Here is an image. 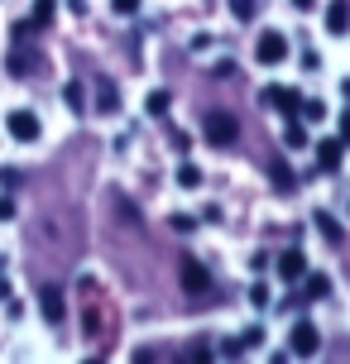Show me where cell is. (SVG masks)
Returning <instances> with one entry per match:
<instances>
[{
    "label": "cell",
    "instance_id": "6da1fadb",
    "mask_svg": "<svg viewBox=\"0 0 350 364\" xmlns=\"http://www.w3.org/2000/svg\"><path fill=\"white\" fill-rule=\"evenodd\" d=\"M202 134L211 139L216 149H230L240 139V120L230 115V110H206V120H202Z\"/></svg>",
    "mask_w": 350,
    "mask_h": 364
},
{
    "label": "cell",
    "instance_id": "7a4b0ae2",
    "mask_svg": "<svg viewBox=\"0 0 350 364\" xmlns=\"http://www.w3.org/2000/svg\"><path fill=\"white\" fill-rule=\"evenodd\" d=\"M322 350V331L302 316V321H293V336H288V355H297V360H307V355H317Z\"/></svg>",
    "mask_w": 350,
    "mask_h": 364
},
{
    "label": "cell",
    "instance_id": "3957f363",
    "mask_svg": "<svg viewBox=\"0 0 350 364\" xmlns=\"http://www.w3.org/2000/svg\"><path fill=\"white\" fill-rule=\"evenodd\" d=\"M255 58L264 63V68H274V63H283V58H288V38L278 34V29H264V34L255 38Z\"/></svg>",
    "mask_w": 350,
    "mask_h": 364
},
{
    "label": "cell",
    "instance_id": "277c9868",
    "mask_svg": "<svg viewBox=\"0 0 350 364\" xmlns=\"http://www.w3.org/2000/svg\"><path fill=\"white\" fill-rule=\"evenodd\" d=\"M5 129L15 134L19 144H34L38 134H43V125H38V115H34V110H10V120H5Z\"/></svg>",
    "mask_w": 350,
    "mask_h": 364
},
{
    "label": "cell",
    "instance_id": "5b68a950",
    "mask_svg": "<svg viewBox=\"0 0 350 364\" xmlns=\"http://www.w3.org/2000/svg\"><path fill=\"white\" fill-rule=\"evenodd\" d=\"M206 288H211V273L202 269V259H183V292L202 297Z\"/></svg>",
    "mask_w": 350,
    "mask_h": 364
},
{
    "label": "cell",
    "instance_id": "8992f818",
    "mask_svg": "<svg viewBox=\"0 0 350 364\" xmlns=\"http://www.w3.org/2000/svg\"><path fill=\"white\" fill-rule=\"evenodd\" d=\"M259 101H264V106H278V110H283V115H293V110L302 106V96H297L293 87H269V91H264V96H259Z\"/></svg>",
    "mask_w": 350,
    "mask_h": 364
},
{
    "label": "cell",
    "instance_id": "52a82bcc",
    "mask_svg": "<svg viewBox=\"0 0 350 364\" xmlns=\"http://www.w3.org/2000/svg\"><path fill=\"white\" fill-rule=\"evenodd\" d=\"M302 273H307V259H302V250H283V255H278V278H283V283H297Z\"/></svg>",
    "mask_w": 350,
    "mask_h": 364
},
{
    "label": "cell",
    "instance_id": "ba28073f",
    "mask_svg": "<svg viewBox=\"0 0 350 364\" xmlns=\"http://www.w3.org/2000/svg\"><path fill=\"white\" fill-rule=\"evenodd\" d=\"M327 34H350V0H332L327 5Z\"/></svg>",
    "mask_w": 350,
    "mask_h": 364
},
{
    "label": "cell",
    "instance_id": "9c48e42d",
    "mask_svg": "<svg viewBox=\"0 0 350 364\" xmlns=\"http://www.w3.org/2000/svg\"><path fill=\"white\" fill-rule=\"evenodd\" d=\"M341 139H322V144H317V168H322V173H336V168H341Z\"/></svg>",
    "mask_w": 350,
    "mask_h": 364
},
{
    "label": "cell",
    "instance_id": "30bf717a",
    "mask_svg": "<svg viewBox=\"0 0 350 364\" xmlns=\"http://www.w3.org/2000/svg\"><path fill=\"white\" fill-rule=\"evenodd\" d=\"M38 311H43V321H63V292L43 288L38 292Z\"/></svg>",
    "mask_w": 350,
    "mask_h": 364
},
{
    "label": "cell",
    "instance_id": "8fae6325",
    "mask_svg": "<svg viewBox=\"0 0 350 364\" xmlns=\"http://www.w3.org/2000/svg\"><path fill=\"white\" fill-rule=\"evenodd\" d=\"M96 106H101V115H115V110H120V96H115V82H106V77L96 82Z\"/></svg>",
    "mask_w": 350,
    "mask_h": 364
},
{
    "label": "cell",
    "instance_id": "7c38bea8",
    "mask_svg": "<svg viewBox=\"0 0 350 364\" xmlns=\"http://www.w3.org/2000/svg\"><path fill=\"white\" fill-rule=\"evenodd\" d=\"M312 225H317V230H322L327 240H332V245H346V230L336 225V216H327V211H317V216H312Z\"/></svg>",
    "mask_w": 350,
    "mask_h": 364
},
{
    "label": "cell",
    "instance_id": "4fadbf2b",
    "mask_svg": "<svg viewBox=\"0 0 350 364\" xmlns=\"http://www.w3.org/2000/svg\"><path fill=\"white\" fill-rule=\"evenodd\" d=\"M58 15V0H34V29H48Z\"/></svg>",
    "mask_w": 350,
    "mask_h": 364
},
{
    "label": "cell",
    "instance_id": "5bb4252c",
    "mask_svg": "<svg viewBox=\"0 0 350 364\" xmlns=\"http://www.w3.org/2000/svg\"><path fill=\"white\" fill-rule=\"evenodd\" d=\"M283 139H288V149H302V144H307V129H302L293 115H288V125H283Z\"/></svg>",
    "mask_w": 350,
    "mask_h": 364
},
{
    "label": "cell",
    "instance_id": "9a60e30c",
    "mask_svg": "<svg viewBox=\"0 0 350 364\" xmlns=\"http://www.w3.org/2000/svg\"><path fill=\"white\" fill-rule=\"evenodd\" d=\"M274 182H278V192H293V168H288V164H283V159H274Z\"/></svg>",
    "mask_w": 350,
    "mask_h": 364
},
{
    "label": "cell",
    "instance_id": "2e32d148",
    "mask_svg": "<svg viewBox=\"0 0 350 364\" xmlns=\"http://www.w3.org/2000/svg\"><path fill=\"white\" fill-rule=\"evenodd\" d=\"M332 292V278L327 273H307V297H327Z\"/></svg>",
    "mask_w": 350,
    "mask_h": 364
},
{
    "label": "cell",
    "instance_id": "e0dca14e",
    "mask_svg": "<svg viewBox=\"0 0 350 364\" xmlns=\"http://www.w3.org/2000/svg\"><path fill=\"white\" fill-rule=\"evenodd\" d=\"M226 5H230V15H235L240 24H245V19H255V10H259V0H226Z\"/></svg>",
    "mask_w": 350,
    "mask_h": 364
},
{
    "label": "cell",
    "instance_id": "ac0fdd59",
    "mask_svg": "<svg viewBox=\"0 0 350 364\" xmlns=\"http://www.w3.org/2000/svg\"><path fill=\"white\" fill-rule=\"evenodd\" d=\"M168 106H173V96H168V91H149V101H144L149 115H164Z\"/></svg>",
    "mask_w": 350,
    "mask_h": 364
},
{
    "label": "cell",
    "instance_id": "d6986e66",
    "mask_svg": "<svg viewBox=\"0 0 350 364\" xmlns=\"http://www.w3.org/2000/svg\"><path fill=\"white\" fill-rule=\"evenodd\" d=\"M178 187H202V168L183 164V168H178Z\"/></svg>",
    "mask_w": 350,
    "mask_h": 364
},
{
    "label": "cell",
    "instance_id": "ffe728a7",
    "mask_svg": "<svg viewBox=\"0 0 350 364\" xmlns=\"http://www.w3.org/2000/svg\"><path fill=\"white\" fill-rule=\"evenodd\" d=\"M250 302H255V307H269V283H255V288H250Z\"/></svg>",
    "mask_w": 350,
    "mask_h": 364
},
{
    "label": "cell",
    "instance_id": "44dd1931",
    "mask_svg": "<svg viewBox=\"0 0 350 364\" xmlns=\"http://www.w3.org/2000/svg\"><path fill=\"white\" fill-rule=\"evenodd\" d=\"M297 110H302L307 120H322V115H327V106H322V101H302V106H297Z\"/></svg>",
    "mask_w": 350,
    "mask_h": 364
},
{
    "label": "cell",
    "instance_id": "7402d4cb",
    "mask_svg": "<svg viewBox=\"0 0 350 364\" xmlns=\"http://www.w3.org/2000/svg\"><path fill=\"white\" fill-rule=\"evenodd\" d=\"M245 350H250V346H245V336H230V341L221 346V355H245Z\"/></svg>",
    "mask_w": 350,
    "mask_h": 364
},
{
    "label": "cell",
    "instance_id": "603a6c76",
    "mask_svg": "<svg viewBox=\"0 0 350 364\" xmlns=\"http://www.w3.org/2000/svg\"><path fill=\"white\" fill-rule=\"evenodd\" d=\"M111 10H115V15H134V10H139V0H111Z\"/></svg>",
    "mask_w": 350,
    "mask_h": 364
},
{
    "label": "cell",
    "instance_id": "cb8c5ba5",
    "mask_svg": "<svg viewBox=\"0 0 350 364\" xmlns=\"http://www.w3.org/2000/svg\"><path fill=\"white\" fill-rule=\"evenodd\" d=\"M68 106H73V110H82V87H77V82L68 87Z\"/></svg>",
    "mask_w": 350,
    "mask_h": 364
},
{
    "label": "cell",
    "instance_id": "d4e9b609",
    "mask_svg": "<svg viewBox=\"0 0 350 364\" xmlns=\"http://www.w3.org/2000/svg\"><path fill=\"white\" fill-rule=\"evenodd\" d=\"M0 220H15V201L10 197H0Z\"/></svg>",
    "mask_w": 350,
    "mask_h": 364
},
{
    "label": "cell",
    "instance_id": "484cf974",
    "mask_svg": "<svg viewBox=\"0 0 350 364\" xmlns=\"http://www.w3.org/2000/svg\"><path fill=\"white\" fill-rule=\"evenodd\" d=\"M341 144H350V110L341 115Z\"/></svg>",
    "mask_w": 350,
    "mask_h": 364
},
{
    "label": "cell",
    "instance_id": "4316f807",
    "mask_svg": "<svg viewBox=\"0 0 350 364\" xmlns=\"http://www.w3.org/2000/svg\"><path fill=\"white\" fill-rule=\"evenodd\" d=\"M293 5H297V10H312V5H317V0H293Z\"/></svg>",
    "mask_w": 350,
    "mask_h": 364
}]
</instances>
